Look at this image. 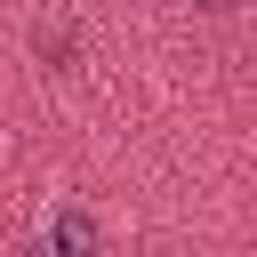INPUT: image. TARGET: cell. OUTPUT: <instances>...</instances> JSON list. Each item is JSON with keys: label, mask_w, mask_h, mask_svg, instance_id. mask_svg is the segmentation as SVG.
<instances>
[{"label": "cell", "mask_w": 257, "mask_h": 257, "mask_svg": "<svg viewBox=\"0 0 257 257\" xmlns=\"http://www.w3.org/2000/svg\"><path fill=\"white\" fill-rule=\"evenodd\" d=\"M48 257H96V217L88 209H64L48 225Z\"/></svg>", "instance_id": "1"}, {"label": "cell", "mask_w": 257, "mask_h": 257, "mask_svg": "<svg viewBox=\"0 0 257 257\" xmlns=\"http://www.w3.org/2000/svg\"><path fill=\"white\" fill-rule=\"evenodd\" d=\"M201 8H241V0H201Z\"/></svg>", "instance_id": "2"}]
</instances>
